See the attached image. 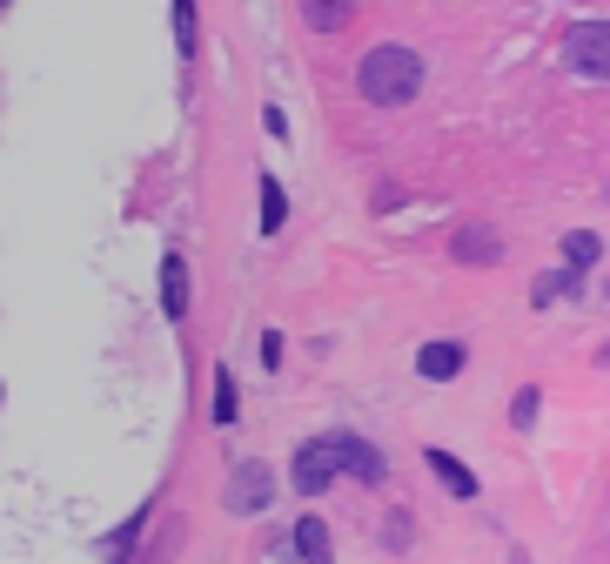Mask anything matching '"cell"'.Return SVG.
<instances>
[{
    "label": "cell",
    "instance_id": "cell-1",
    "mask_svg": "<svg viewBox=\"0 0 610 564\" xmlns=\"http://www.w3.org/2000/svg\"><path fill=\"white\" fill-rule=\"evenodd\" d=\"M356 88L376 108H409L422 95V54L416 47H396V41L389 47H370L363 67H356Z\"/></svg>",
    "mask_w": 610,
    "mask_h": 564
},
{
    "label": "cell",
    "instance_id": "cell-2",
    "mask_svg": "<svg viewBox=\"0 0 610 564\" xmlns=\"http://www.w3.org/2000/svg\"><path fill=\"white\" fill-rule=\"evenodd\" d=\"M564 67L584 74V81H610V28H603V21L577 28V34L564 41Z\"/></svg>",
    "mask_w": 610,
    "mask_h": 564
},
{
    "label": "cell",
    "instance_id": "cell-3",
    "mask_svg": "<svg viewBox=\"0 0 610 564\" xmlns=\"http://www.w3.org/2000/svg\"><path fill=\"white\" fill-rule=\"evenodd\" d=\"M276 498V477L261 470V464H242L235 477H228V511H261Z\"/></svg>",
    "mask_w": 610,
    "mask_h": 564
},
{
    "label": "cell",
    "instance_id": "cell-4",
    "mask_svg": "<svg viewBox=\"0 0 610 564\" xmlns=\"http://www.w3.org/2000/svg\"><path fill=\"white\" fill-rule=\"evenodd\" d=\"M329 450H335V470L363 477V483H383V457H376V444H363V437H329Z\"/></svg>",
    "mask_w": 610,
    "mask_h": 564
},
{
    "label": "cell",
    "instance_id": "cell-5",
    "mask_svg": "<svg viewBox=\"0 0 610 564\" xmlns=\"http://www.w3.org/2000/svg\"><path fill=\"white\" fill-rule=\"evenodd\" d=\"M329 477H335V450H329V437H315L309 450H296V491H329Z\"/></svg>",
    "mask_w": 610,
    "mask_h": 564
},
{
    "label": "cell",
    "instance_id": "cell-6",
    "mask_svg": "<svg viewBox=\"0 0 610 564\" xmlns=\"http://www.w3.org/2000/svg\"><path fill=\"white\" fill-rule=\"evenodd\" d=\"M450 256H457V263H496V256H503V242H496V228L470 222V228H457V242H450Z\"/></svg>",
    "mask_w": 610,
    "mask_h": 564
},
{
    "label": "cell",
    "instance_id": "cell-7",
    "mask_svg": "<svg viewBox=\"0 0 610 564\" xmlns=\"http://www.w3.org/2000/svg\"><path fill=\"white\" fill-rule=\"evenodd\" d=\"M289 544H296V557H302V564H329V557H335V544H329V524H322V518H302V524L289 531Z\"/></svg>",
    "mask_w": 610,
    "mask_h": 564
},
{
    "label": "cell",
    "instance_id": "cell-8",
    "mask_svg": "<svg viewBox=\"0 0 610 564\" xmlns=\"http://www.w3.org/2000/svg\"><path fill=\"white\" fill-rule=\"evenodd\" d=\"M349 14H356V0H302V21H309L315 34H342Z\"/></svg>",
    "mask_w": 610,
    "mask_h": 564
},
{
    "label": "cell",
    "instance_id": "cell-9",
    "mask_svg": "<svg viewBox=\"0 0 610 564\" xmlns=\"http://www.w3.org/2000/svg\"><path fill=\"white\" fill-rule=\"evenodd\" d=\"M161 309H168V316H189V263H182V256L161 263Z\"/></svg>",
    "mask_w": 610,
    "mask_h": 564
},
{
    "label": "cell",
    "instance_id": "cell-10",
    "mask_svg": "<svg viewBox=\"0 0 610 564\" xmlns=\"http://www.w3.org/2000/svg\"><path fill=\"white\" fill-rule=\"evenodd\" d=\"M429 477H436V483H450L457 498H477V477H470V464H457L450 450H429Z\"/></svg>",
    "mask_w": 610,
    "mask_h": 564
},
{
    "label": "cell",
    "instance_id": "cell-11",
    "mask_svg": "<svg viewBox=\"0 0 610 564\" xmlns=\"http://www.w3.org/2000/svg\"><path fill=\"white\" fill-rule=\"evenodd\" d=\"M416 370H422V376H436V383H443V376H457V370H463V343H422Z\"/></svg>",
    "mask_w": 610,
    "mask_h": 564
},
{
    "label": "cell",
    "instance_id": "cell-12",
    "mask_svg": "<svg viewBox=\"0 0 610 564\" xmlns=\"http://www.w3.org/2000/svg\"><path fill=\"white\" fill-rule=\"evenodd\" d=\"M282 222H289V195L276 189V175H261V228H269V235H276Z\"/></svg>",
    "mask_w": 610,
    "mask_h": 564
},
{
    "label": "cell",
    "instance_id": "cell-13",
    "mask_svg": "<svg viewBox=\"0 0 610 564\" xmlns=\"http://www.w3.org/2000/svg\"><path fill=\"white\" fill-rule=\"evenodd\" d=\"M174 41L182 54H195V0H174Z\"/></svg>",
    "mask_w": 610,
    "mask_h": 564
},
{
    "label": "cell",
    "instance_id": "cell-14",
    "mask_svg": "<svg viewBox=\"0 0 610 564\" xmlns=\"http://www.w3.org/2000/svg\"><path fill=\"white\" fill-rule=\"evenodd\" d=\"M564 256H570L577 269H584V263H597V235H590V228H577V235H564Z\"/></svg>",
    "mask_w": 610,
    "mask_h": 564
},
{
    "label": "cell",
    "instance_id": "cell-15",
    "mask_svg": "<svg viewBox=\"0 0 610 564\" xmlns=\"http://www.w3.org/2000/svg\"><path fill=\"white\" fill-rule=\"evenodd\" d=\"M228 417H235V376L222 370L215 376V424H228Z\"/></svg>",
    "mask_w": 610,
    "mask_h": 564
},
{
    "label": "cell",
    "instance_id": "cell-16",
    "mask_svg": "<svg viewBox=\"0 0 610 564\" xmlns=\"http://www.w3.org/2000/svg\"><path fill=\"white\" fill-rule=\"evenodd\" d=\"M510 417H516V424H531V417H537V390H523V396L510 403Z\"/></svg>",
    "mask_w": 610,
    "mask_h": 564
},
{
    "label": "cell",
    "instance_id": "cell-17",
    "mask_svg": "<svg viewBox=\"0 0 610 564\" xmlns=\"http://www.w3.org/2000/svg\"><path fill=\"white\" fill-rule=\"evenodd\" d=\"M557 289H577V276H544V283H537V302H550Z\"/></svg>",
    "mask_w": 610,
    "mask_h": 564
}]
</instances>
